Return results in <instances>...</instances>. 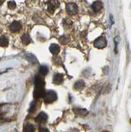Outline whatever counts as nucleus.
<instances>
[{
  "instance_id": "12",
  "label": "nucleus",
  "mask_w": 131,
  "mask_h": 132,
  "mask_svg": "<svg viewBox=\"0 0 131 132\" xmlns=\"http://www.w3.org/2000/svg\"><path fill=\"white\" fill-rule=\"evenodd\" d=\"M48 68L47 66L46 65H42L39 68V73L40 75H42V76H45L48 73Z\"/></svg>"
},
{
  "instance_id": "20",
  "label": "nucleus",
  "mask_w": 131,
  "mask_h": 132,
  "mask_svg": "<svg viewBox=\"0 0 131 132\" xmlns=\"http://www.w3.org/2000/svg\"><path fill=\"white\" fill-rule=\"evenodd\" d=\"M38 131L39 132H50L48 129H47V128H42V127H41V128H39Z\"/></svg>"
},
{
  "instance_id": "5",
  "label": "nucleus",
  "mask_w": 131,
  "mask_h": 132,
  "mask_svg": "<svg viewBox=\"0 0 131 132\" xmlns=\"http://www.w3.org/2000/svg\"><path fill=\"white\" fill-rule=\"evenodd\" d=\"M67 13L70 15H75L77 13L78 11V7L75 3H69L67 5Z\"/></svg>"
},
{
  "instance_id": "6",
  "label": "nucleus",
  "mask_w": 131,
  "mask_h": 132,
  "mask_svg": "<svg viewBox=\"0 0 131 132\" xmlns=\"http://www.w3.org/2000/svg\"><path fill=\"white\" fill-rule=\"evenodd\" d=\"M35 120L38 123H44L48 120V116L46 113L41 112L37 116Z\"/></svg>"
},
{
  "instance_id": "13",
  "label": "nucleus",
  "mask_w": 131,
  "mask_h": 132,
  "mask_svg": "<svg viewBox=\"0 0 131 132\" xmlns=\"http://www.w3.org/2000/svg\"><path fill=\"white\" fill-rule=\"evenodd\" d=\"M35 128L34 126L32 124L30 123H28L26 125L24 128V132H34Z\"/></svg>"
},
{
  "instance_id": "19",
  "label": "nucleus",
  "mask_w": 131,
  "mask_h": 132,
  "mask_svg": "<svg viewBox=\"0 0 131 132\" xmlns=\"http://www.w3.org/2000/svg\"><path fill=\"white\" fill-rule=\"evenodd\" d=\"M77 112L78 113V114H80V115L84 116V115H86V114L87 113H88V111H87L86 110L80 109V110H78Z\"/></svg>"
},
{
  "instance_id": "21",
  "label": "nucleus",
  "mask_w": 131,
  "mask_h": 132,
  "mask_svg": "<svg viewBox=\"0 0 131 132\" xmlns=\"http://www.w3.org/2000/svg\"><path fill=\"white\" fill-rule=\"evenodd\" d=\"M3 3V1H0V5H2V3Z\"/></svg>"
},
{
  "instance_id": "14",
  "label": "nucleus",
  "mask_w": 131,
  "mask_h": 132,
  "mask_svg": "<svg viewBox=\"0 0 131 132\" xmlns=\"http://www.w3.org/2000/svg\"><path fill=\"white\" fill-rule=\"evenodd\" d=\"M85 83L83 81H78L77 82L75 83V88L76 90H81L84 87Z\"/></svg>"
},
{
  "instance_id": "18",
  "label": "nucleus",
  "mask_w": 131,
  "mask_h": 132,
  "mask_svg": "<svg viewBox=\"0 0 131 132\" xmlns=\"http://www.w3.org/2000/svg\"><path fill=\"white\" fill-rule=\"evenodd\" d=\"M36 103L35 101H34V102H32L31 104H30V109H29V112H33L34 111L35 108H36Z\"/></svg>"
},
{
  "instance_id": "16",
  "label": "nucleus",
  "mask_w": 131,
  "mask_h": 132,
  "mask_svg": "<svg viewBox=\"0 0 131 132\" xmlns=\"http://www.w3.org/2000/svg\"><path fill=\"white\" fill-rule=\"evenodd\" d=\"M22 42H23V44H24L25 45H27V44H30V42H31V39H30V37L29 36V35H22Z\"/></svg>"
},
{
  "instance_id": "17",
  "label": "nucleus",
  "mask_w": 131,
  "mask_h": 132,
  "mask_svg": "<svg viewBox=\"0 0 131 132\" xmlns=\"http://www.w3.org/2000/svg\"><path fill=\"white\" fill-rule=\"evenodd\" d=\"M8 7L11 9H15V7H16V3L14 1H10V2H8Z\"/></svg>"
},
{
  "instance_id": "4",
  "label": "nucleus",
  "mask_w": 131,
  "mask_h": 132,
  "mask_svg": "<svg viewBox=\"0 0 131 132\" xmlns=\"http://www.w3.org/2000/svg\"><path fill=\"white\" fill-rule=\"evenodd\" d=\"M34 83L36 87H38V88H43L46 85V82H45L43 79L39 75H36L34 77Z\"/></svg>"
},
{
  "instance_id": "2",
  "label": "nucleus",
  "mask_w": 131,
  "mask_h": 132,
  "mask_svg": "<svg viewBox=\"0 0 131 132\" xmlns=\"http://www.w3.org/2000/svg\"><path fill=\"white\" fill-rule=\"evenodd\" d=\"M107 46V40L103 36L98 38L94 41V46L97 48H103Z\"/></svg>"
},
{
  "instance_id": "3",
  "label": "nucleus",
  "mask_w": 131,
  "mask_h": 132,
  "mask_svg": "<svg viewBox=\"0 0 131 132\" xmlns=\"http://www.w3.org/2000/svg\"><path fill=\"white\" fill-rule=\"evenodd\" d=\"M46 95V91L43 88H38L36 87L33 93V95L35 98H40L44 97Z\"/></svg>"
},
{
  "instance_id": "1",
  "label": "nucleus",
  "mask_w": 131,
  "mask_h": 132,
  "mask_svg": "<svg viewBox=\"0 0 131 132\" xmlns=\"http://www.w3.org/2000/svg\"><path fill=\"white\" fill-rule=\"evenodd\" d=\"M44 102L47 104L52 103L57 100V94L54 90H49L46 93L44 96Z\"/></svg>"
},
{
  "instance_id": "8",
  "label": "nucleus",
  "mask_w": 131,
  "mask_h": 132,
  "mask_svg": "<svg viewBox=\"0 0 131 132\" xmlns=\"http://www.w3.org/2000/svg\"><path fill=\"white\" fill-rule=\"evenodd\" d=\"M21 28V24L18 21H14L11 23L10 26V29L12 32H16L19 31Z\"/></svg>"
},
{
  "instance_id": "10",
  "label": "nucleus",
  "mask_w": 131,
  "mask_h": 132,
  "mask_svg": "<svg viewBox=\"0 0 131 132\" xmlns=\"http://www.w3.org/2000/svg\"><path fill=\"white\" fill-rule=\"evenodd\" d=\"M49 51L51 52V53L54 55H56L58 53H59L60 52V48L57 44H51V46H49Z\"/></svg>"
},
{
  "instance_id": "15",
  "label": "nucleus",
  "mask_w": 131,
  "mask_h": 132,
  "mask_svg": "<svg viewBox=\"0 0 131 132\" xmlns=\"http://www.w3.org/2000/svg\"><path fill=\"white\" fill-rule=\"evenodd\" d=\"M8 44H9V41L6 37L5 36H1L0 37V46L3 47L7 46Z\"/></svg>"
},
{
  "instance_id": "7",
  "label": "nucleus",
  "mask_w": 131,
  "mask_h": 132,
  "mask_svg": "<svg viewBox=\"0 0 131 132\" xmlns=\"http://www.w3.org/2000/svg\"><path fill=\"white\" fill-rule=\"evenodd\" d=\"M59 6L58 2H48V11L51 13H53L54 12L55 9Z\"/></svg>"
},
{
  "instance_id": "11",
  "label": "nucleus",
  "mask_w": 131,
  "mask_h": 132,
  "mask_svg": "<svg viewBox=\"0 0 131 132\" xmlns=\"http://www.w3.org/2000/svg\"><path fill=\"white\" fill-rule=\"evenodd\" d=\"M92 9L95 12H98L103 7V4L101 2H95L92 4Z\"/></svg>"
},
{
  "instance_id": "9",
  "label": "nucleus",
  "mask_w": 131,
  "mask_h": 132,
  "mask_svg": "<svg viewBox=\"0 0 131 132\" xmlns=\"http://www.w3.org/2000/svg\"><path fill=\"white\" fill-rule=\"evenodd\" d=\"M54 82L55 85H61L63 81V75L61 73H57L54 77Z\"/></svg>"
}]
</instances>
